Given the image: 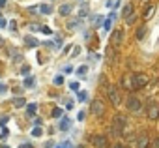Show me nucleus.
Instances as JSON below:
<instances>
[{
  "label": "nucleus",
  "instance_id": "f257e3e1",
  "mask_svg": "<svg viewBox=\"0 0 159 148\" xmlns=\"http://www.w3.org/2000/svg\"><path fill=\"white\" fill-rule=\"evenodd\" d=\"M124 126H125V118L122 116V114H116L112 120V127H110V133L114 135V137H118L120 133H124Z\"/></svg>",
  "mask_w": 159,
  "mask_h": 148
},
{
  "label": "nucleus",
  "instance_id": "f03ea898",
  "mask_svg": "<svg viewBox=\"0 0 159 148\" xmlns=\"http://www.w3.org/2000/svg\"><path fill=\"white\" fill-rule=\"evenodd\" d=\"M146 83H148V77L144 73H133V77H131V88H142V86H146Z\"/></svg>",
  "mask_w": 159,
  "mask_h": 148
},
{
  "label": "nucleus",
  "instance_id": "7ed1b4c3",
  "mask_svg": "<svg viewBox=\"0 0 159 148\" xmlns=\"http://www.w3.org/2000/svg\"><path fill=\"white\" fill-rule=\"evenodd\" d=\"M92 145L94 148H109V141L105 135H95V137H92Z\"/></svg>",
  "mask_w": 159,
  "mask_h": 148
},
{
  "label": "nucleus",
  "instance_id": "20e7f679",
  "mask_svg": "<svg viewBox=\"0 0 159 148\" xmlns=\"http://www.w3.org/2000/svg\"><path fill=\"white\" fill-rule=\"evenodd\" d=\"M127 109H129L131 113H137V111L140 109V99L129 96V98H127Z\"/></svg>",
  "mask_w": 159,
  "mask_h": 148
},
{
  "label": "nucleus",
  "instance_id": "39448f33",
  "mask_svg": "<svg viewBox=\"0 0 159 148\" xmlns=\"http://www.w3.org/2000/svg\"><path fill=\"white\" fill-rule=\"evenodd\" d=\"M107 94H109V99L112 101V105H118V103H120V96H118L116 86H109V88H107Z\"/></svg>",
  "mask_w": 159,
  "mask_h": 148
},
{
  "label": "nucleus",
  "instance_id": "423d86ee",
  "mask_svg": "<svg viewBox=\"0 0 159 148\" xmlns=\"http://www.w3.org/2000/svg\"><path fill=\"white\" fill-rule=\"evenodd\" d=\"M103 113H105V107H103L101 99H95V101H92V114H95V116H101Z\"/></svg>",
  "mask_w": 159,
  "mask_h": 148
},
{
  "label": "nucleus",
  "instance_id": "0eeeda50",
  "mask_svg": "<svg viewBox=\"0 0 159 148\" xmlns=\"http://www.w3.org/2000/svg\"><path fill=\"white\" fill-rule=\"evenodd\" d=\"M148 116L152 120L159 118V107L156 105V103H148Z\"/></svg>",
  "mask_w": 159,
  "mask_h": 148
},
{
  "label": "nucleus",
  "instance_id": "6e6552de",
  "mask_svg": "<svg viewBox=\"0 0 159 148\" xmlns=\"http://www.w3.org/2000/svg\"><path fill=\"white\" fill-rule=\"evenodd\" d=\"M122 39H124V34H122L120 30H116L112 34V38H110V41H112V45H110V47H118L122 43Z\"/></svg>",
  "mask_w": 159,
  "mask_h": 148
},
{
  "label": "nucleus",
  "instance_id": "1a4fd4ad",
  "mask_svg": "<svg viewBox=\"0 0 159 148\" xmlns=\"http://www.w3.org/2000/svg\"><path fill=\"white\" fill-rule=\"evenodd\" d=\"M133 8H135V4H133V2L125 4V6H124V10H122V17H124V19H127L129 15H133Z\"/></svg>",
  "mask_w": 159,
  "mask_h": 148
},
{
  "label": "nucleus",
  "instance_id": "9d476101",
  "mask_svg": "<svg viewBox=\"0 0 159 148\" xmlns=\"http://www.w3.org/2000/svg\"><path fill=\"white\" fill-rule=\"evenodd\" d=\"M146 30H148V26H146V25H142V26H138V28H137V34H135L137 41H142V38H144Z\"/></svg>",
  "mask_w": 159,
  "mask_h": 148
},
{
  "label": "nucleus",
  "instance_id": "9b49d317",
  "mask_svg": "<svg viewBox=\"0 0 159 148\" xmlns=\"http://www.w3.org/2000/svg\"><path fill=\"white\" fill-rule=\"evenodd\" d=\"M137 148H146L148 146V137H146V135H140V137L137 139V145H135Z\"/></svg>",
  "mask_w": 159,
  "mask_h": 148
},
{
  "label": "nucleus",
  "instance_id": "f8f14e48",
  "mask_svg": "<svg viewBox=\"0 0 159 148\" xmlns=\"http://www.w3.org/2000/svg\"><path fill=\"white\" fill-rule=\"evenodd\" d=\"M154 11H156V8H154V6H148V8L144 10V13H142V17H144V19H150V17L154 15Z\"/></svg>",
  "mask_w": 159,
  "mask_h": 148
},
{
  "label": "nucleus",
  "instance_id": "ddd939ff",
  "mask_svg": "<svg viewBox=\"0 0 159 148\" xmlns=\"http://www.w3.org/2000/svg\"><path fill=\"white\" fill-rule=\"evenodd\" d=\"M36 109H38V105H36V103H30L28 107H26V113H28V116L32 118L34 116V113H36Z\"/></svg>",
  "mask_w": 159,
  "mask_h": 148
},
{
  "label": "nucleus",
  "instance_id": "4468645a",
  "mask_svg": "<svg viewBox=\"0 0 159 148\" xmlns=\"http://www.w3.org/2000/svg\"><path fill=\"white\" fill-rule=\"evenodd\" d=\"M13 105H15V107H25V105H26L25 98H15V99H13Z\"/></svg>",
  "mask_w": 159,
  "mask_h": 148
},
{
  "label": "nucleus",
  "instance_id": "2eb2a0df",
  "mask_svg": "<svg viewBox=\"0 0 159 148\" xmlns=\"http://www.w3.org/2000/svg\"><path fill=\"white\" fill-rule=\"evenodd\" d=\"M69 126H71L69 118H64L62 122H60V129H62V131H66V129H67V127H69Z\"/></svg>",
  "mask_w": 159,
  "mask_h": 148
},
{
  "label": "nucleus",
  "instance_id": "dca6fc26",
  "mask_svg": "<svg viewBox=\"0 0 159 148\" xmlns=\"http://www.w3.org/2000/svg\"><path fill=\"white\" fill-rule=\"evenodd\" d=\"M107 60H109V62L114 60V49L112 47H107Z\"/></svg>",
  "mask_w": 159,
  "mask_h": 148
},
{
  "label": "nucleus",
  "instance_id": "f3484780",
  "mask_svg": "<svg viewBox=\"0 0 159 148\" xmlns=\"http://www.w3.org/2000/svg\"><path fill=\"white\" fill-rule=\"evenodd\" d=\"M69 11H71V6H69V4H64V6L60 8V13H62V15H69Z\"/></svg>",
  "mask_w": 159,
  "mask_h": 148
},
{
  "label": "nucleus",
  "instance_id": "a211bd4d",
  "mask_svg": "<svg viewBox=\"0 0 159 148\" xmlns=\"http://www.w3.org/2000/svg\"><path fill=\"white\" fill-rule=\"evenodd\" d=\"M39 10H41V13H45V15H47V13H51V6H49V4H43Z\"/></svg>",
  "mask_w": 159,
  "mask_h": 148
},
{
  "label": "nucleus",
  "instance_id": "6ab92c4d",
  "mask_svg": "<svg viewBox=\"0 0 159 148\" xmlns=\"http://www.w3.org/2000/svg\"><path fill=\"white\" fill-rule=\"evenodd\" d=\"M56 148H73V145H71V142H69V141H64V142H62V145H58Z\"/></svg>",
  "mask_w": 159,
  "mask_h": 148
},
{
  "label": "nucleus",
  "instance_id": "aec40b11",
  "mask_svg": "<svg viewBox=\"0 0 159 148\" xmlns=\"http://www.w3.org/2000/svg\"><path fill=\"white\" fill-rule=\"evenodd\" d=\"M110 25H112V21H110V19H107V21L103 23V30H110Z\"/></svg>",
  "mask_w": 159,
  "mask_h": 148
},
{
  "label": "nucleus",
  "instance_id": "412c9836",
  "mask_svg": "<svg viewBox=\"0 0 159 148\" xmlns=\"http://www.w3.org/2000/svg\"><path fill=\"white\" fill-rule=\"evenodd\" d=\"M86 71H88V66H81V67L77 70V73H79V75H84Z\"/></svg>",
  "mask_w": 159,
  "mask_h": 148
},
{
  "label": "nucleus",
  "instance_id": "4be33fe9",
  "mask_svg": "<svg viewBox=\"0 0 159 148\" xmlns=\"http://www.w3.org/2000/svg\"><path fill=\"white\" fill-rule=\"evenodd\" d=\"M26 43H28V45H30V47H34V45H38V41H36V39H34V38H30V36H28V38H26Z\"/></svg>",
  "mask_w": 159,
  "mask_h": 148
},
{
  "label": "nucleus",
  "instance_id": "5701e85b",
  "mask_svg": "<svg viewBox=\"0 0 159 148\" xmlns=\"http://www.w3.org/2000/svg\"><path fill=\"white\" fill-rule=\"evenodd\" d=\"M86 98H88L86 92H79V101H86Z\"/></svg>",
  "mask_w": 159,
  "mask_h": 148
},
{
  "label": "nucleus",
  "instance_id": "b1692460",
  "mask_svg": "<svg viewBox=\"0 0 159 148\" xmlns=\"http://www.w3.org/2000/svg\"><path fill=\"white\" fill-rule=\"evenodd\" d=\"M25 86H28V88H32V86H34V79H32V77H28V79L25 81Z\"/></svg>",
  "mask_w": 159,
  "mask_h": 148
},
{
  "label": "nucleus",
  "instance_id": "393cba45",
  "mask_svg": "<svg viewBox=\"0 0 159 148\" xmlns=\"http://www.w3.org/2000/svg\"><path fill=\"white\" fill-rule=\"evenodd\" d=\"M53 116H54V118H60V116H62V109H54V111H53Z\"/></svg>",
  "mask_w": 159,
  "mask_h": 148
},
{
  "label": "nucleus",
  "instance_id": "a878e982",
  "mask_svg": "<svg viewBox=\"0 0 159 148\" xmlns=\"http://www.w3.org/2000/svg\"><path fill=\"white\" fill-rule=\"evenodd\" d=\"M32 135H34V137H39V135H41V129H39V127H34V129H32Z\"/></svg>",
  "mask_w": 159,
  "mask_h": 148
},
{
  "label": "nucleus",
  "instance_id": "bb28decb",
  "mask_svg": "<svg viewBox=\"0 0 159 148\" xmlns=\"http://www.w3.org/2000/svg\"><path fill=\"white\" fill-rule=\"evenodd\" d=\"M135 19H137L135 15H129V17L125 19V21H127V25H133V23H135Z\"/></svg>",
  "mask_w": 159,
  "mask_h": 148
},
{
  "label": "nucleus",
  "instance_id": "cd10ccee",
  "mask_svg": "<svg viewBox=\"0 0 159 148\" xmlns=\"http://www.w3.org/2000/svg\"><path fill=\"white\" fill-rule=\"evenodd\" d=\"M62 83H64V79L60 75H56V77H54V85H62Z\"/></svg>",
  "mask_w": 159,
  "mask_h": 148
},
{
  "label": "nucleus",
  "instance_id": "c85d7f7f",
  "mask_svg": "<svg viewBox=\"0 0 159 148\" xmlns=\"http://www.w3.org/2000/svg\"><path fill=\"white\" fill-rule=\"evenodd\" d=\"M69 88L73 90V92H77V90H79V83H71V85H69Z\"/></svg>",
  "mask_w": 159,
  "mask_h": 148
},
{
  "label": "nucleus",
  "instance_id": "c756f323",
  "mask_svg": "<svg viewBox=\"0 0 159 148\" xmlns=\"http://www.w3.org/2000/svg\"><path fill=\"white\" fill-rule=\"evenodd\" d=\"M79 120H84L86 118V113H84V111H81V113H79V116H77Z\"/></svg>",
  "mask_w": 159,
  "mask_h": 148
},
{
  "label": "nucleus",
  "instance_id": "7c9ffc66",
  "mask_svg": "<svg viewBox=\"0 0 159 148\" xmlns=\"http://www.w3.org/2000/svg\"><path fill=\"white\" fill-rule=\"evenodd\" d=\"M112 148H127V146H125V145H122V142H116V145H114Z\"/></svg>",
  "mask_w": 159,
  "mask_h": 148
},
{
  "label": "nucleus",
  "instance_id": "2f4dec72",
  "mask_svg": "<svg viewBox=\"0 0 159 148\" xmlns=\"http://www.w3.org/2000/svg\"><path fill=\"white\" fill-rule=\"evenodd\" d=\"M77 25H79V21H71V23H69V28H75Z\"/></svg>",
  "mask_w": 159,
  "mask_h": 148
},
{
  "label": "nucleus",
  "instance_id": "473e14b6",
  "mask_svg": "<svg viewBox=\"0 0 159 148\" xmlns=\"http://www.w3.org/2000/svg\"><path fill=\"white\" fill-rule=\"evenodd\" d=\"M71 71H73V70H71V66H67V67H64V73H71Z\"/></svg>",
  "mask_w": 159,
  "mask_h": 148
},
{
  "label": "nucleus",
  "instance_id": "72a5a7b5",
  "mask_svg": "<svg viewBox=\"0 0 159 148\" xmlns=\"http://www.w3.org/2000/svg\"><path fill=\"white\" fill-rule=\"evenodd\" d=\"M28 71H30L28 67H23V70H21V73H23V75H28Z\"/></svg>",
  "mask_w": 159,
  "mask_h": 148
},
{
  "label": "nucleus",
  "instance_id": "f704fd0d",
  "mask_svg": "<svg viewBox=\"0 0 159 148\" xmlns=\"http://www.w3.org/2000/svg\"><path fill=\"white\" fill-rule=\"evenodd\" d=\"M152 148H159V137L156 139V141H154V146H152Z\"/></svg>",
  "mask_w": 159,
  "mask_h": 148
},
{
  "label": "nucleus",
  "instance_id": "c9c22d12",
  "mask_svg": "<svg viewBox=\"0 0 159 148\" xmlns=\"http://www.w3.org/2000/svg\"><path fill=\"white\" fill-rule=\"evenodd\" d=\"M21 148H32L30 142H25V145H21Z\"/></svg>",
  "mask_w": 159,
  "mask_h": 148
},
{
  "label": "nucleus",
  "instance_id": "e433bc0d",
  "mask_svg": "<svg viewBox=\"0 0 159 148\" xmlns=\"http://www.w3.org/2000/svg\"><path fill=\"white\" fill-rule=\"evenodd\" d=\"M4 92H6V86H4V85H0V94H4Z\"/></svg>",
  "mask_w": 159,
  "mask_h": 148
},
{
  "label": "nucleus",
  "instance_id": "4c0bfd02",
  "mask_svg": "<svg viewBox=\"0 0 159 148\" xmlns=\"http://www.w3.org/2000/svg\"><path fill=\"white\" fill-rule=\"evenodd\" d=\"M2 6H6V0H0V8Z\"/></svg>",
  "mask_w": 159,
  "mask_h": 148
},
{
  "label": "nucleus",
  "instance_id": "58836bf2",
  "mask_svg": "<svg viewBox=\"0 0 159 148\" xmlns=\"http://www.w3.org/2000/svg\"><path fill=\"white\" fill-rule=\"evenodd\" d=\"M6 25V21H4V19H0V26H4Z\"/></svg>",
  "mask_w": 159,
  "mask_h": 148
},
{
  "label": "nucleus",
  "instance_id": "ea45409f",
  "mask_svg": "<svg viewBox=\"0 0 159 148\" xmlns=\"http://www.w3.org/2000/svg\"><path fill=\"white\" fill-rule=\"evenodd\" d=\"M146 148H152V146H146Z\"/></svg>",
  "mask_w": 159,
  "mask_h": 148
},
{
  "label": "nucleus",
  "instance_id": "a19ab883",
  "mask_svg": "<svg viewBox=\"0 0 159 148\" xmlns=\"http://www.w3.org/2000/svg\"><path fill=\"white\" fill-rule=\"evenodd\" d=\"M144 2H146V0H144Z\"/></svg>",
  "mask_w": 159,
  "mask_h": 148
}]
</instances>
